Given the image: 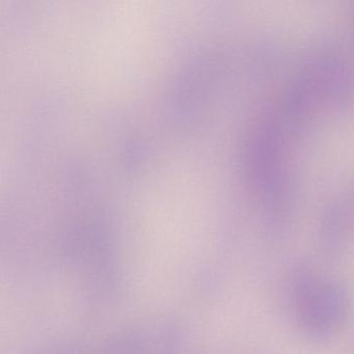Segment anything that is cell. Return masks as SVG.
<instances>
[{"label": "cell", "mask_w": 354, "mask_h": 354, "mask_svg": "<svg viewBox=\"0 0 354 354\" xmlns=\"http://www.w3.org/2000/svg\"><path fill=\"white\" fill-rule=\"evenodd\" d=\"M294 304L300 324L316 335L335 333L343 326L349 313V300L343 288L310 275L296 283Z\"/></svg>", "instance_id": "6da1fadb"}]
</instances>
